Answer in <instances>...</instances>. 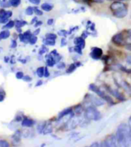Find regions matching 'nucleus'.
<instances>
[{"label": "nucleus", "mask_w": 131, "mask_h": 147, "mask_svg": "<svg viewBox=\"0 0 131 147\" xmlns=\"http://www.w3.org/2000/svg\"><path fill=\"white\" fill-rule=\"evenodd\" d=\"M131 136V128L128 124L121 123L116 130V136L118 140L119 146H121L126 138Z\"/></svg>", "instance_id": "1"}, {"label": "nucleus", "mask_w": 131, "mask_h": 147, "mask_svg": "<svg viewBox=\"0 0 131 147\" xmlns=\"http://www.w3.org/2000/svg\"><path fill=\"white\" fill-rule=\"evenodd\" d=\"M84 117L89 120L97 121L101 119V113L97 110L95 106L91 105L86 109L84 112Z\"/></svg>", "instance_id": "2"}, {"label": "nucleus", "mask_w": 131, "mask_h": 147, "mask_svg": "<svg viewBox=\"0 0 131 147\" xmlns=\"http://www.w3.org/2000/svg\"><path fill=\"white\" fill-rule=\"evenodd\" d=\"M89 89H90V90H92L93 92H94L95 94H97L100 97H101L102 99L104 100L105 101L107 102V103H108L109 104H111V105L115 104V103H114V101L113 100V99H112L111 97L110 96H108L107 94H105L104 91H102L100 89L97 85L94 84H90V86H89Z\"/></svg>", "instance_id": "3"}, {"label": "nucleus", "mask_w": 131, "mask_h": 147, "mask_svg": "<svg viewBox=\"0 0 131 147\" xmlns=\"http://www.w3.org/2000/svg\"><path fill=\"white\" fill-rule=\"evenodd\" d=\"M85 98H86L88 101L90 102L92 105H94V106H103V105H104L105 104L104 100H103L101 97H100V96L99 97H97V96H94L92 94H87Z\"/></svg>", "instance_id": "4"}, {"label": "nucleus", "mask_w": 131, "mask_h": 147, "mask_svg": "<svg viewBox=\"0 0 131 147\" xmlns=\"http://www.w3.org/2000/svg\"><path fill=\"white\" fill-rule=\"evenodd\" d=\"M103 146H110V147H114V146H118L119 143H118V140L116 138V135H110L104 141V142L102 143Z\"/></svg>", "instance_id": "5"}, {"label": "nucleus", "mask_w": 131, "mask_h": 147, "mask_svg": "<svg viewBox=\"0 0 131 147\" xmlns=\"http://www.w3.org/2000/svg\"><path fill=\"white\" fill-rule=\"evenodd\" d=\"M80 119L79 117H75V116H73L68 121L66 127L68 130H74V128L77 127L78 126H79L80 123Z\"/></svg>", "instance_id": "6"}, {"label": "nucleus", "mask_w": 131, "mask_h": 147, "mask_svg": "<svg viewBox=\"0 0 131 147\" xmlns=\"http://www.w3.org/2000/svg\"><path fill=\"white\" fill-rule=\"evenodd\" d=\"M105 88H106V90H107V92H109L111 95L115 96L116 98L120 100V101H124V100H125V97H124V96H123V94H120L118 90L113 89V88H111V87H109V86H107V85L105 86Z\"/></svg>", "instance_id": "7"}, {"label": "nucleus", "mask_w": 131, "mask_h": 147, "mask_svg": "<svg viewBox=\"0 0 131 147\" xmlns=\"http://www.w3.org/2000/svg\"><path fill=\"white\" fill-rule=\"evenodd\" d=\"M116 84L118 85V87H122L130 96H131V85L126 80H120L119 83H116Z\"/></svg>", "instance_id": "8"}, {"label": "nucleus", "mask_w": 131, "mask_h": 147, "mask_svg": "<svg viewBox=\"0 0 131 147\" xmlns=\"http://www.w3.org/2000/svg\"><path fill=\"white\" fill-rule=\"evenodd\" d=\"M126 5L124 3H121L120 1H117V2H114L110 5V9L113 12H117L120 10L126 9Z\"/></svg>", "instance_id": "9"}, {"label": "nucleus", "mask_w": 131, "mask_h": 147, "mask_svg": "<svg viewBox=\"0 0 131 147\" xmlns=\"http://www.w3.org/2000/svg\"><path fill=\"white\" fill-rule=\"evenodd\" d=\"M102 55H103L102 49L100 48H97V47L93 48L92 50H91V52H90V57L93 59H95V60L100 59V58H101Z\"/></svg>", "instance_id": "10"}, {"label": "nucleus", "mask_w": 131, "mask_h": 147, "mask_svg": "<svg viewBox=\"0 0 131 147\" xmlns=\"http://www.w3.org/2000/svg\"><path fill=\"white\" fill-rule=\"evenodd\" d=\"M112 41L116 45H122L124 41V36L122 33H118V34L114 35V37L112 38Z\"/></svg>", "instance_id": "11"}, {"label": "nucleus", "mask_w": 131, "mask_h": 147, "mask_svg": "<svg viewBox=\"0 0 131 147\" xmlns=\"http://www.w3.org/2000/svg\"><path fill=\"white\" fill-rule=\"evenodd\" d=\"M127 12H128V10L126 8V9L120 10V11H117V12H114L113 13H114V15L115 17L118 18V19H123L125 16H126Z\"/></svg>", "instance_id": "12"}, {"label": "nucleus", "mask_w": 131, "mask_h": 147, "mask_svg": "<svg viewBox=\"0 0 131 147\" xmlns=\"http://www.w3.org/2000/svg\"><path fill=\"white\" fill-rule=\"evenodd\" d=\"M74 44L76 45H78L84 48L85 47V41L84 39H83L82 37H78L74 39Z\"/></svg>", "instance_id": "13"}, {"label": "nucleus", "mask_w": 131, "mask_h": 147, "mask_svg": "<svg viewBox=\"0 0 131 147\" xmlns=\"http://www.w3.org/2000/svg\"><path fill=\"white\" fill-rule=\"evenodd\" d=\"M34 124V121L32 120L31 119H29L25 117V118L23 120L22 123V126H26V127H30V126H32V125Z\"/></svg>", "instance_id": "14"}, {"label": "nucleus", "mask_w": 131, "mask_h": 147, "mask_svg": "<svg viewBox=\"0 0 131 147\" xmlns=\"http://www.w3.org/2000/svg\"><path fill=\"white\" fill-rule=\"evenodd\" d=\"M72 113V109L71 108H68V109H65V110L61 111V113H59V115H58V120H61L64 117V116H67L68 115L69 113Z\"/></svg>", "instance_id": "15"}, {"label": "nucleus", "mask_w": 131, "mask_h": 147, "mask_svg": "<svg viewBox=\"0 0 131 147\" xmlns=\"http://www.w3.org/2000/svg\"><path fill=\"white\" fill-rule=\"evenodd\" d=\"M41 9L44 10V11H46V12H50L52 9H53V5L49 4V3H43L41 5Z\"/></svg>", "instance_id": "16"}, {"label": "nucleus", "mask_w": 131, "mask_h": 147, "mask_svg": "<svg viewBox=\"0 0 131 147\" xmlns=\"http://www.w3.org/2000/svg\"><path fill=\"white\" fill-rule=\"evenodd\" d=\"M10 35V32L7 30H5V31H3L1 33H0V40L1 39H8Z\"/></svg>", "instance_id": "17"}, {"label": "nucleus", "mask_w": 131, "mask_h": 147, "mask_svg": "<svg viewBox=\"0 0 131 147\" xmlns=\"http://www.w3.org/2000/svg\"><path fill=\"white\" fill-rule=\"evenodd\" d=\"M77 68H78V67H77V65H76V63H73V64H71V65L69 66V68H68V70L66 71V72L68 73V74L74 72Z\"/></svg>", "instance_id": "18"}, {"label": "nucleus", "mask_w": 131, "mask_h": 147, "mask_svg": "<svg viewBox=\"0 0 131 147\" xmlns=\"http://www.w3.org/2000/svg\"><path fill=\"white\" fill-rule=\"evenodd\" d=\"M10 5L11 6H13V7H17L20 5L21 3V0H9Z\"/></svg>", "instance_id": "19"}, {"label": "nucleus", "mask_w": 131, "mask_h": 147, "mask_svg": "<svg viewBox=\"0 0 131 147\" xmlns=\"http://www.w3.org/2000/svg\"><path fill=\"white\" fill-rule=\"evenodd\" d=\"M37 74L39 77H42L45 74V68L44 67H40L37 69Z\"/></svg>", "instance_id": "20"}, {"label": "nucleus", "mask_w": 131, "mask_h": 147, "mask_svg": "<svg viewBox=\"0 0 131 147\" xmlns=\"http://www.w3.org/2000/svg\"><path fill=\"white\" fill-rule=\"evenodd\" d=\"M121 146H127V147H131V136H129L125 140L124 143L122 144Z\"/></svg>", "instance_id": "21"}, {"label": "nucleus", "mask_w": 131, "mask_h": 147, "mask_svg": "<svg viewBox=\"0 0 131 147\" xmlns=\"http://www.w3.org/2000/svg\"><path fill=\"white\" fill-rule=\"evenodd\" d=\"M44 43L45 44V45H47L53 46L55 45V40H54V39H46L44 41Z\"/></svg>", "instance_id": "22"}, {"label": "nucleus", "mask_w": 131, "mask_h": 147, "mask_svg": "<svg viewBox=\"0 0 131 147\" xmlns=\"http://www.w3.org/2000/svg\"><path fill=\"white\" fill-rule=\"evenodd\" d=\"M52 132V126H51V124H49L45 127L44 129V134H48V133H51Z\"/></svg>", "instance_id": "23"}, {"label": "nucleus", "mask_w": 131, "mask_h": 147, "mask_svg": "<svg viewBox=\"0 0 131 147\" xmlns=\"http://www.w3.org/2000/svg\"><path fill=\"white\" fill-rule=\"evenodd\" d=\"M25 13H26V15H32L34 13V9L32 7L27 8L26 10H25Z\"/></svg>", "instance_id": "24"}, {"label": "nucleus", "mask_w": 131, "mask_h": 147, "mask_svg": "<svg viewBox=\"0 0 131 147\" xmlns=\"http://www.w3.org/2000/svg\"><path fill=\"white\" fill-rule=\"evenodd\" d=\"M74 51H75V52H77V53H78L79 55H82V49L83 48H81V47H80V46L78 45H76L74 48Z\"/></svg>", "instance_id": "25"}, {"label": "nucleus", "mask_w": 131, "mask_h": 147, "mask_svg": "<svg viewBox=\"0 0 131 147\" xmlns=\"http://www.w3.org/2000/svg\"><path fill=\"white\" fill-rule=\"evenodd\" d=\"M75 113H77V114H80V113H82L83 111V107L81 105H78V106H77L75 107Z\"/></svg>", "instance_id": "26"}, {"label": "nucleus", "mask_w": 131, "mask_h": 147, "mask_svg": "<svg viewBox=\"0 0 131 147\" xmlns=\"http://www.w3.org/2000/svg\"><path fill=\"white\" fill-rule=\"evenodd\" d=\"M26 24L27 22H24V21H17V22H16V27H17V29H19V28H21V27L24 26Z\"/></svg>", "instance_id": "27"}, {"label": "nucleus", "mask_w": 131, "mask_h": 147, "mask_svg": "<svg viewBox=\"0 0 131 147\" xmlns=\"http://www.w3.org/2000/svg\"><path fill=\"white\" fill-rule=\"evenodd\" d=\"M15 25V22L13 21H10L7 23V24L5 25V26L4 28H6V29H12L13 28Z\"/></svg>", "instance_id": "28"}, {"label": "nucleus", "mask_w": 131, "mask_h": 147, "mask_svg": "<svg viewBox=\"0 0 131 147\" xmlns=\"http://www.w3.org/2000/svg\"><path fill=\"white\" fill-rule=\"evenodd\" d=\"M37 41V37L35 35H33V36H31L30 39H29V43L32 44V45H34V44L36 43Z\"/></svg>", "instance_id": "29"}, {"label": "nucleus", "mask_w": 131, "mask_h": 147, "mask_svg": "<svg viewBox=\"0 0 131 147\" xmlns=\"http://www.w3.org/2000/svg\"><path fill=\"white\" fill-rule=\"evenodd\" d=\"M46 39H54L55 40L57 39V35L53 33H49V34L46 35Z\"/></svg>", "instance_id": "30"}, {"label": "nucleus", "mask_w": 131, "mask_h": 147, "mask_svg": "<svg viewBox=\"0 0 131 147\" xmlns=\"http://www.w3.org/2000/svg\"><path fill=\"white\" fill-rule=\"evenodd\" d=\"M57 68L58 69H63V68H65V64L64 62H61V61H59L57 64Z\"/></svg>", "instance_id": "31"}, {"label": "nucleus", "mask_w": 131, "mask_h": 147, "mask_svg": "<svg viewBox=\"0 0 131 147\" xmlns=\"http://www.w3.org/2000/svg\"><path fill=\"white\" fill-rule=\"evenodd\" d=\"M68 31H65V30H60V31H58V35H60V36H62V37H66V35H68Z\"/></svg>", "instance_id": "32"}, {"label": "nucleus", "mask_w": 131, "mask_h": 147, "mask_svg": "<svg viewBox=\"0 0 131 147\" xmlns=\"http://www.w3.org/2000/svg\"><path fill=\"white\" fill-rule=\"evenodd\" d=\"M45 123H41V124H40V125L38 126V130H39V132L40 133H42V130H44V129H45Z\"/></svg>", "instance_id": "33"}, {"label": "nucleus", "mask_w": 131, "mask_h": 147, "mask_svg": "<svg viewBox=\"0 0 131 147\" xmlns=\"http://www.w3.org/2000/svg\"><path fill=\"white\" fill-rule=\"evenodd\" d=\"M34 12H35V13H36V15H42V14H43L42 11L39 10L37 7L34 8Z\"/></svg>", "instance_id": "34"}, {"label": "nucleus", "mask_w": 131, "mask_h": 147, "mask_svg": "<svg viewBox=\"0 0 131 147\" xmlns=\"http://www.w3.org/2000/svg\"><path fill=\"white\" fill-rule=\"evenodd\" d=\"M9 146V144L7 142L3 141V140H1V141H0V146L5 147V146Z\"/></svg>", "instance_id": "35"}, {"label": "nucleus", "mask_w": 131, "mask_h": 147, "mask_svg": "<svg viewBox=\"0 0 131 147\" xmlns=\"http://www.w3.org/2000/svg\"><path fill=\"white\" fill-rule=\"evenodd\" d=\"M12 15V12H11V11H5V18H6V19H9V17H11Z\"/></svg>", "instance_id": "36"}, {"label": "nucleus", "mask_w": 131, "mask_h": 147, "mask_svg": "<svg viewBox=\"0 0 131 147\" xmlns=\"http://www.w3.org/2000/svg\"><path fill=\"white\" fill-rule=\"evenodd\" d=\"M23 77H24V74L21 71H19V72H18L16 74V77H17L18 79H22V78H23Z\"/></svg>", "instance_id": "37"}, {"label": "nucleus", "mask_w": 131, "mask_h": 147, "mask_svg": "<svg viewBox=\"0 0 131 147\" xmlns=\"http://www.w3.org/2000/svg\"><path fill=\"white\" fill-rule=\"evenodd\" d=\"M30 3H32V4H35V5H39L40 3V0H29Z\"/></svg>", "instance_id": "38"}, {"label": "nucleus", "mask_w": 131, "mask_h": 147, "mask_svg": "<svg viewBox=\"0 0 131 147\" xmlns=\"http://www.w3.org/2000/svg\"><path fill=\"white\" fill-rule=\"evenodd\" d=\"M49 75H50V74H49V70H48V68H45V74H44V76L45 77H49Z\"/></svg>", "instance_id": "39"}, {"label": "nucleus", "mask_w": 131, "mask_h": 147, "mask_svg": "<svg viewBox=\"0 0 131 147\" xmlns=\"http://www.w3.org/2000/svg\"><path fill=\"white\" fill-rule=\"evenodd\" d=\"M88 35H89L88 34V32H87V31H85L82 33V35H81V37H82L83 39H86L87 37H88Z\"/></svg>", "instance_id": "40"}, {"label": "nucleus", "mask_w": 131, "mask_h": 147, "mask_svg": "<svg viewBox=\"0 0 131 147\" xmlns=\"http://www.w3.org/2000/svg\"><path fill=\"white\" fill-rule=\"evenodd\" d=\"M23 80L25 81H31L32 80V77H29V76H24L23 77Z\"/></svg>", "instance_id": "41"}, {"label": "nucleus", "mask_w": 131, "mask_h": 147, "mask_svg": "<svg viewBox=\"0 0 131 147\" xmlns=\"http://www.w3.org/2000/svg\"><path fill=\"white\" fill-rule=\"evenodd\" d=\"M66 45H67V40H66L65 38H63V39H61V46H65Z\"/></svg>", "instance_id": "42"}, {"label": "nucleus", "mask_w": 131, "mask_h": 147, "mask_svg": "<svg viewBox=\"0 0 131 147\" xmlns=\"http://www.w3.org/2000/svg\"><path fill=\"white\" fill-rule=\"evenodd\" d=\"M53 22H54L53 19H50L48 20V22H47V24L49 25H51L53 24Z\"/></svg>", "instance_id": "43"}, {"label": "nucleus", "mask_w": 131, "mask_h": 147, "mask_svg": "<svg viewBox=\"0 0 131 147\" xmlns=\"http://www.w3.org/2000/svg\"><path fill=\"white\" fill-rule=\"evenodd\" d=\"M102 146V144H100L99 142H94L90 145V146Z\"/></svg>", "instance_id": "44"}, {"label": "nucleus", "mask_w": 131, "mask_h": 147, "mask_svg": "<svg viewBox=\"0 0 131 147\" xmlns=\"http://www.w3.org/2000/svg\"><path fill=\"white\" fill-rule=\"evenodd\" d=\"M125 48H126V50L131 51V44H127V45H125Z\"/></svg>", "instance_id": "45"}, {"label": "nucleus", "mask_w": 131, "mask_h": 147, "mask_svg": "<svg viewBox=\"0 0 131 147\" xmlns=\"http://www.w3.org/2000/svg\"><path fill=\"white\" fill-rule=\"evenodd\" d=\"M46 51H47V48H45V47H44L43 48H41V51H39V54H40V55H41V54H44Z\"/></svg>", "instance_id": "46"}, {"label": "nucleus", "mask_w": 131, "mask_h": 147, "mask_svg": "<svg viewBox=\"0 0 131 147\" xmlns=\"http://www.w3.org/2000/svg\"><path fill=\"white\" fill-rule=\"evenodd\" d=\"M16 45H17V43H16V41H15V40H13V41H12V45H11V47H12V48H15V47H16Z\"/></svg>", "instance_id": "47"}, {"label": "nucleus", "mask_w": 131, "mask_h": 147, "mask_svg": "<svg viewBox=\"0 0 131 147\" xmlns=\"http://www.w3.org/2000/svg\"><path fill=\"white\" fill-rule=\"evenodd\" d=\"M126 61H127V62H128L129 64H131V55H130L127 56V58H126Z\"/></svg>", "instance_id": "48"}, {"label": "nucleus", "mask_w": 131, "mask_h": 147, "mask_svg": "<svg viewBox=\"0 0 131 147\" xmlns=\"http://www.w3.org/2000/svg\"><path fill=\"white\" fill-rule=\"evenodd\" d=\"M41 24H42V22H41V21H39V22H36V23H35V27L40 26Z\"/></svg>", "instance_id": "49"}, {"label": "nucleus", "mask_w": 131, "mask_h": 147, "mask_svg": "<svg viewBox=\"0 0 131 147\" xmlns=\"http://www.w3.org/2000/svg\"><path fill=\"white\" fill-rule=\"evenodd\" d=\"M127 33H128L129 35V39L131 41V30H128V31H127Z\"/></svg>", "instance_id": "50"}, {"label": "nucleus", "mask_w": 131, "mask_h": 147, "mask_svg": "<svg viewBox=\"0 0 131 147\" xmlns=\"http://www.w3.org/2000/svg\"><path fill=\"white\" fill-rule=\"evenodd\" d=\"M39 32H40V29H37L36 31H35V32H34V35H37L39 34Z\"/></svg>", "instance_id": "51"}, {"label": "nucleus", "mask_w": 131, "mask_h": 147, "mask_svg": "<svg viewBox=\"0 0 131 147\" xmlns=\"http://www.w3.org/2000/svg\"><path fill=\"white\" fill-rule=\"evenodd\" d=\"M41 84H42V81H41V80H40V81H39V82L37 83L36 86H40Z\"/></svg>", "instance_id": "52"}, {"label": "nucleus", "mask_w": 131, "mask_h": 147, "mask_svg": "<svg viewBox=\"0 0 131 147\" xmlns=\"http://www.w3.org/2000/svg\"><path fill=\"white\" fill-rule=\"evenodd\" d=\"M129 124H130V128H131V117L130 119H129Z\"/></svg>", "instance_id": "53"}, {"label": "nucleus", "mask_w": 131, "mask_h": 147, "mask_svg": "<svg viewBox=\"0 0 131 147\" xmlns=\"http://www.w3.org/2000/svg\"><path fill=\"white\" fill-rule=\"evenodd\" d=\"M35 21H37V18L36 17H35L34 18V19H33V20H32V23H34V22H35Z\"/></svg>", "instance_id": "54"}, {"label": "nucleus", "mask_w": 131, "mask_h": 147, "mask_svg": "<svg viewBox=\"0 0 131 147\" xmlns=\"http://www.w3.org/2000/svg\"><path fill=\"white\" fill-rule=\"evenodd\" d=\"M5 61H6L5 62H8V61H9V58H7V57H6V58H5Z\"/></svg>", "instance_id": "55"}, {"label": "nucleus", "mask_w": 131, "mask_h": 147, "mask_svg": "<svg viewBox=\"0 0 131 147\" xmlns=\"http://www.w3.org/2000/svg\"><path fill=\"white\" fill-rule=\"evenodd\" d=\"M118 1H126V0H118Z\"/></svg>", "instance_id": "56"}, {"label": "nucleus", "mask_w": 131, "mask_h": 147, "mask_svg": "<svg viewBox=\"0 0 131 147\" xmlns=\"http://www.w3.org/2000/svg\"><path fill=\"white\" fill-rule=\"evenodd\" d=\"M107 1H113V0H107Z\"/></svg>", "instance_id": "57"}, {"label": "nucleus", "mask_w": 131, "mask_h": 147, "mask_svg": "<svg viewBox=\"0 0 131 147\" xmlns=\"http://www.w3.org/2000/svg\"><path fill=\"white\" fill-rule=\"evenodd\" d=\"M130 18H131V15H130Z\"/></svg>", "instance_id": "58"}]
</instances>
